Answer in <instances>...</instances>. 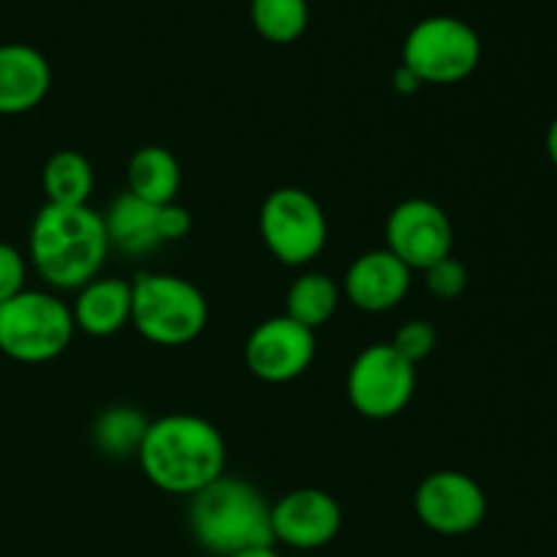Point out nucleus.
Returning <instances> with one entry per match:
<instances>
[{
	"mask_svg": "<svg viewBox=\"0 0 557 557\" xmlns=\"http://www.w3.org/2000/svg\"><path fill=\"white\" fill-rule=\"evenodd\" d=\"M71 319L87 337H112L131 324V281L98 275L74 292Z\"/></svg>",
	"mask_w": 557,
	"mask_h": 557,
	"instance_id": "nucleus-15",
	"label": "nucleus"
},
{
	"mask_svg": "<svg viewBox=\"0 0 557 557\" xmlns=\"http://www.w3.org/2000/svg\"><path fill=\"white\" fill-rule=\"evenodd\" d=\"M74 335L71 308L49 288H25L0 305V354L14 362H52Z\"/></svg>",
	"mask_w": 557,
	"mask_h": 557,
	"instance_id": "nucleus-5",
	"label": "nucleus"
},
{
	"mask_svg": "<svg viewBox=\"0 0 557 557\" xmlns=\"http://www.w3.org/2000/svg\"><path fill=\"white\" fill-rule=\"evenodd\" d=\"M482 60V38L457 16H424L408 30L403 41L406 69L422 79V85H457L476 71Z\"/></svg>",
	"mask_w": 557,
	"mask_h": 557,
	"instance_id": "nucleus-6",
	"label": "nucleus"
},
{
	"mask_svg": "<svg viewBox=\"0 0 557 557\" xmlns=\"http://www.w3.org/2000/svg\"><path fill=\"white\" fill-rule=\"evenodd\" d=\"M136 462L152 487L190 498L226 473V441L199 413H166L150 419Z\"/></svg>",
	"mask_w": 557,
	"mask_h": 557,
	"instance_id": "nucleus-2",
	"label": "nucleus"
},
{
	"mask_svg": "<svg viewBox=\"0 0 557 557\" xmlns=\"http://www.w3.org/2000/svg\"><path fill=\"white\" fill-rule=\"evenodd\" d=\"M341 283L326 272H299L286 292V315L308 330H321L330 324L341 308Z\"/></svg>",
	"mask_w": 557,
	"mask_h": 557,
	"instance_id": "nucleus-18",
	"label": "nucleus"
},
{
	"mask_svg": "<svg viewBox=\"0 0 557 557\" xmlns=\"http://www.w3.org/2000/svg\"><path fill=\"white\" fill-rule=\"evenodd\" d=\"M228 557H281L275 547H253V549H243V553H234Z\"/></svg>",
	"mask_w": 557,
	"mask_h": 557,
	"instance_id": "nucleus-27",
	"label": "nucleus"
},
{
	"mask_svg": "<svg viewBox=\"0 0 557 557\" xmlns=\"http://www.w3.org/2000/svg\"><path fill=\"white\" fill-rule=\"evenodd\" d=\"M270 522L275 544L310 553L335 542L343 528V509L326 490L297 487L272 504Z\"/></svg>",
	"mask_w": 557,
	"mask_h": 557,
	"instance_id": "nucleus-12",
	"label": "nucleus"
},
{
	"mask_svg": "<svg viewBox=\"0 0 557 557\" xmlns=\"http://www.w3.org/2000/svg\"><path fill=\"white\" fill-rule=\"evenodd\" d=\"M41 188L47 205L82 207L90 205L96 188L92 163L79 150H58L47 158L41 172Z\"/></svg>",
	"mask_w": 557,
	"mask_h": 557,
	"instance_id": "nucleus-19",
	"label": "nucleus"
},
{
	"mask_svg": "<svg viewBox=\"0 0 557 557\" xmlns=\"http://www.w3.org/2000/svg\"><path fill=\"white\" fill-rule=\"evenodd\" d=\"M103 215L90 205L58 207L44 201L27 234V264L49 292H79L101 275L109 256Z\"/></svg>",
	"mask_w": 557,
	"mask_h": 557,
	"instance_id": "nucleus-1",
	"label": "nucleus"
},
{
	"mask_svg": "<svg viewBox=\"0 0 557 557\" xmlns=\"http://www.w3.org/2000/svg\"><path fill=\"white\" fill-rule=\"evenodd\" d=\"M389 343L400 357H406L411 364H419L438 348V330L430 321L411 319L397 326L395 337Z\"/></svg>",
	"mask_w": 557,
	"mask_h": 557,
	"instance_id": "nucleus-22",
	"label": "nucleus"
},
{
	"mask_svg": "<svg viewBox=\"0 0 557 557\" xmlns=\"http://www.w3.org/2000/svg\"><path fill=\"white\" fill-rule=\"evenodd\" d=\"M315 332L286 313L264 319L245 341V368L264 384H288L308 373L315 359Z\"/></svg>",
	"mask_w": 557,
	"mask_h": 557,
	"instance_id": "nucleus-11",
	"label": "nucleus"
},
{
	"mask_svg": "<svg viewBox=\"0 0 557 557\" xmlns=\"http://www.w3.org/2000/svg\"><path fill=\"white\" fill-rule=\"evenodd\" d=\"M161 207L147 205L128 190L114 196L107 212H101L109 248L123 250L128 256H145L166 245L161 234Z\"/></svg>",
	"mask_w": 557,
	"mask_h": 557,
	"instance_id": "nucleus-16",
	"label": "nucleus"
},
{
	"mask_svg": "<svg viewBox=\"0 0 557 557\" xmlns=\"http://www.w3.org/2000/svg\"><path fill=\"white\" fill-rule=\"evenodd\" d=\"M147 428H150V417L141 408L117 406L103 408L92 422V446L101 451L109 460H125V457L139 455V446L145 441Z\"/></svg>",
	"mask_w": 557,
	"mask_h": 557,
	"instance_id": "nucleus-20",
	"label": "nucleus"
},
{
	"mask_svg": "<svg viewBox=\"0 0 557 557\" xmlns=\"http://www.w3.org/2000/svg\"><path fill=\"white\" fill-rule=\"evenodd\" d=\"M259 234L281 264L308 267L326 248L330 223L313 194L297 185H283L261 201Z\"/></svg>",
	"mask_w": 557,
	"mask_h": 557,
	"instance_id": "nucleus-7",
	"label": "nucleus"
},
{
	"mask_svg": "<svg viewBox=\"0 0 557 557\" xmlns=\"http://www.w3.org/2000/svg\"><path fill=\"white\" fill-rule=\"evenodd\" d=\"M384 234V248L411 272H424L435 261L451 256L455 248V226L449 212L422 196L400 201L386 218Z\"/></svg>",
	"mask_w": 557,
	"mask_h": 557,
	"instance_id": "nucleus-10",
	"label": "nucleus"
},
{
	"mask_svg": "<svg viewBox=\"0 0 557 557\" xmlns=\"http://www.w3.org/2000/svg\"><path fill=\"white\" fill-rule=\"evenodd\" d=\"M125 185L128 194L147 205H172L177 201L180 185H183V169L172 150L161 145H145L128 158L125 166Z\"/></svg>",
	"mask_w": 557,
	"mask_h": 557,
	"instance_id": "nucleus-17",
	"label": "nucleus"
},
{
	"mask_svg": "<svg viewBox=\"0 0 557 557\" xmlns=\"http://www.w3.org/2000/svg\"><path fill=\"white\" fill-rule=\"evenodd\" d=\"M250 22L270 44H294L310 22L308 0H250Z\"/></svg>",
	"mask_w": 557,
	"mask_h": 557,
	"instance_id": "nucleus-21",
	"label": "nucleus"
},
{
	"mask_svg": "<svg viewBox=\"0 0 557 557\" xmlns=\"http://www.w3.org/2000/svg\"><path fill=\"white\" fill-rule=\"evenodd\" d=\"M27 267V256L16 245L0 243V305L25 292Z\"/></svg>",
	"mask_w": 557,
	"mask_h": 557,
	"instance_id": "nucleus-24",
	"label": "nucleus"
},
{
	"mask_svg": "<svg viewBox=\"0 0 557 557\" xmlns=\"http://www.w3.org/2000/svg\"><path fill=\"white\" fill-rule=\"evenodd\" d=\"M272 504L256 484L223 473L190 495L188 525L196 544L218 557L253 547H275L270 522Z\"/></svg>",
	"mask_w": 557,
	"mask_h": 557,
	"instance_id": "nucleus-3",
	"label": "nucleus"
},
{
	"mask_svg": "<svg viewBox=\"0 0 557 557\" xmlns=\"http://www.w3.org/2000/svg\"><path fill=\"white\" fill-rule=\"evenodd\" d=\"M392 85H395V90L403 92V96H413V92H419L424 87L422 79L403 63L397 65L395 74H392Z\"/></svg>",
	"mask_w": 557,
	"mask_h": 557,
	"instance_id": "nucleus-25",
	"label": "nucleus"
},
{
	"mask_svg": "<svg viewBox=\"0 0 557 557\" xmlns=\"http://www.w3.org/2000/svg\"><path fill=\"white\" fill-rule=\"evenodd\" d=\"M413 272L386 248L359 253L343 275L341 292L362 313H389L408 297Z\"/></svg>",
	"mask_w": 557,
	"mask_h": 557,
	"instance_id": "nucleus-13",
	"label": "nucleus"
},
{
	"mask_svg": "<svg viewBox=\"0 0 557 557\" xmlns=\"http://www.w3.org/2000/svg\"><path fill=\"white\" fill-rule=\"evenodd\" d=\"M210 321L201 288L172 272H139L131 281V326L152 346L194 343Z\"/></svg>",
	"mask_w": 557,
	"mask_h": 557,
	"instance_id": "nucleus-4",
	"label": "nucleus"
},
{
	"mask_svg": "<svg viewBox=\"0 0 557 557\" xmlns=\"http://www.w3.org/2000/svg\"><path fill=\"white\" fill-rule=\"evenodd\" d=\"M52 87L49 60L30 44H0V114L33 112Z\"/></svg>",
	"mask_w": 557,
	"mask_h": 557,
	"instance_id": "nucleus-14",
	"label": "nucleus"
},
{
	"mask_svg": "<svg viewBox=\"0 0 557 557\" xmlns=\"http://www.w3.org/2000/svg\"><path fill=\"white\" fill-rule=\"evenodd\" d=\"M413 511L417 520L438 536H468L487 517V495L473 476L444 468L419 482Z\"/></svg>",
	"mask_w": 557,
	"mask_h": 557,
	"instance_id": "nucleus-9",
	"label": "nucleus"
},
{
	"mask_svg": "<svg viewBox=\"0 0 557 557\" xmlns=\"http://www.w3.org/2000/svg\"><path fill=\"white\" fill-rule=\"evenodd\" d=\"M417 392V364L392 348V343H373L354 357L346 375V395L354 411L373 422L397 417L408 408Z\"/></svg>",
	"mask_w": 557,
	"mask_h": 557,
	"instance_id": "nucleus-8",
	"label": "nucleus"
},
{
	"mask_svg": "<svg viewBox=\"0 0 557 557\" xmlns=\"http://www.w3.org/2000/svg\"><path fill=\"white\" fill-rule=\"evenodd\" d=\"M547 156L553 161V166L557 169V117L549 123L547 128Z\"/></svg>",
	"mask_w": 557,
	"mask_h": 557,
	"instance_id": "nucleus-26",
	"label": "nucleus"
},
{
	"mask_svg": "<svg viewBox=\"0 0 557 557\" xmlns=\"http://www.w3.org/2000/svg\"><path fill=\"white\" fill-rule=\"evenodd\" d=\"M422 275L424 288L435 299H441V302H451V299L462 297L468 288V267L460 259H455V256H446V259L435 261Z\"/></svg>",
	"mask_w": 557,
	"mask_h": 557,
	"instance_id": "nucleus-23",
	"label": "nucleus"
}]
</instances>
